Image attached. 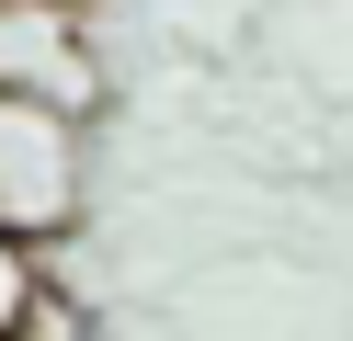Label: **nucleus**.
Returning <instances> with one entry per match:
<instances>
[{
  "label": "nucleus",
  "mask_w": 353,
  "mask_h": 341,
  "mask_svg": "<svg viewBox=\"0 0 353 341\" xmlns=\"http://www.w3.org/2000/svg\"><path fill=\"white\" fill-rule=\"evenodd\" d=\"M69 216H80V114L0 103V227L46 250Z\"/></svg>",
  "instance_id": "f257e3e1"
},
{
  "label": "nucleus",
  "mask_w": 353,
  "mask_h": 341,
  "mask_svg": "<svg viewBox=\"0 0 353 341\" xmlns=\"http://www.w3.org/2000/svg\"><path fill=\"white\" fill-rule=\"evenodd\" d=\"M0 103L92 114V45L69 0H0Z\"/></svg>",
  "instance_id": "f03ea898"
},
{
  "label": "nucleus",
  "mask_w": 353,
  "mask_h": 341,
  "mask_svg": "<svg viewBox=\"0 0 353 341\" xmlns=\"http://www.w3.org/2000/svg\"><path fill=\"white\" fill-rule=\"evenodd\" d=\"M46 307H57V296H46V250L0 227V341H23V330H34Z\"/></svg>",
  "instance_id": "7ed1b4c3"
}]
</instances>
